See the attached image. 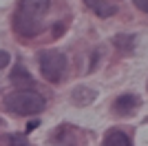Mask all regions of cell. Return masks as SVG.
<instances>
[{
    "instance_id": "6da1fadb",
    "label": "cell",
    "mask_w": 148,
    "mask_h": 146,
    "mask_svg": "<svg viewBox=\"0 0 148 146\" xmlns=\"http://www.w3.org/2000/svg\"><path fill=\"white\" fill-rule=\"evenodd\" d=\"M51 7V0H18V9L13 16V29L22 38L38 36L44 27V16Z\"/></svg>"
},
{
    "instance_id": "7a4b0ae2",
    "label": "cell",
    "mask_w": 148,
    "mask_h": 146,
    "mask_svg": "<svg viewBox=\"0 0 148 146\" xmlns=\"http://www.w3.org/2000/svg\"><path fill=\"white\" fill-rule=\"evenodd\" d=\"M5 106L16 115H36L44 109V97L36 91H13L5 97Z\"/></svg>"
},
{
    "instance_id": "3957f363",
    "label": "cell",
    "mask_w": 148,
    "mask_h": 146,
    "mask_svg": "<svg viewBox=\"0 0 148 146\" xmlns=\"http://www.w3.org/2000/svg\"><path fill=\"white\" fill-rule=\"evenodd\" d=\"M38 62H40V71H42V78L47 80V82H60L62 78H64V73H66V55L60 53V51H53V49H49V51H42L40 53V58H38Z\"/></svg>"
},
{
    "instance_id": "277c9868",
    "label": "cell",
    "mask_w": 148,
    "mask_h": 146,
    "mask_svg": "<svg viewBox=\"0 0 148 146\" xmlns=\"http://www.w3.org/2000/svg\"><path fill=\"white\" fill-rule=\"evenodd\" d=\"M142 104V100L135 95V93H124L119 95L115 102H113V113L117 117H130L137 111V106Z\"/></svg>"
},
{
    "instance_id": "5b68a950",
    "label": "cell",
    "mask_w": 148,
    "mask_h": 146,
    "mask_svg": "<svg viewBox=\"0 0 148 146\" xmlns=\"http://www.w3.org/2000/svg\"><path fill=\"white\" fill-rule=\"evenodd\" d=\"M82 2H84L95 16H99V18H111L113 13L117 11V7L111 5V2H106V0H82Z\"/></svg>"
},
{
    "instance_id": "8992f818",
    "label": "cell",
    "mask_w": 148,
    "mask_h": 146,
    "mask_svg": "<svg viewBox=\"0 0 148 146\" xmlns=\"http://www.w3.org/2000/svg\"><path fill=\"white\" fill-rule=\"evenodd\" d=\"M11 84L18 86V91H29V86L33 84V78L29 75V71H27L25 67H16L11 73Z\"/></svg>"
},
{
    "instance_id": "52a82bcc",
    "label": "cell",
    "mask_w": 148,
    "mask_h": 146,
    "mask_svg": "<svg viewBox=\"0 0 148 146\" xmlns=\"http://www.w3.org/2000/svg\"><path fill=\"white\" fill-rule=\"evenodd\" d=\"M102 146H133L128 140V135L124 133V131H117V128H111V131H106L104 135V144Z\"/></svg>"
},
{
    "instance_id": "ba28073f",
    "label": "cell",
    "mask_w": 148,
    "mask_h": 146,
    "mask_svg": "<svg viewBox=\"0 0 148 146\" xmlns=\"http://www.w3.org/2000/svg\"><path fill=\"white\" fill-rule=\"evenodd\" d=\"M95 97V91H91V89H84V86H77L73 91V100L77 104H88Z\"/></svg>"
},
{
    "instance_id": "9c48e42d",
    "label": "cell",
    "mask_w": 148,
    "mask_h": 146,
    "mask_svg": "<svg viewBox=\"0 0 148 146\" xmlns=\"http://www.w3.org/2000/svg\"><path fill=\"white\" fill-rule=\"evenodd\" d=\"M5 142H7V146H31L29 142H27V137L25 135H7L5 137Z\"/></svg>"
},
{
    "instance_id": "30bf717a",
    "label": "cell",
    "mask_w": 148,
    "mask_h": 146,
    "mask_svg": "<svg viewBox=\"0 0 148 146\" xmlns=\"http://www.w3.org/2000/svg\"><path fill=\"white\" fill-rule=\"evenodd\" d=\"M9 60H11V55L7 53V51H0V69H5L9 64Z\"/></svg>"
},
{
    "instance_id": "8fae6325",
    "label": "cell",
    "mask_w": 148,
    "mask_h": 146,
    "mask_svg": "<svg viewBox=\"0 0 148 146\" xmlns=\"http://www.w3.org/2000/svg\"><path fill=\"white\" fill-rule=\"evenodd\" d=\"M137 9H142L144 13H148V0H133Z\"/></svg>"
},
{
    "instance_id": "7c38bea8",
    "label": "cell",
    "mask_w": 148,
    "mask_h": 146,
    "mask_svg": "<svg viewBox=\"0 0 148 146\" xmlns=\"http://www.w3.org/2000/svg\"><path fill=\"white\" fill-rule=\"evenodd\" d=\"M2 124H5V122H2V117H0V126H2Z\"/></svg>"
}]
</instances>
